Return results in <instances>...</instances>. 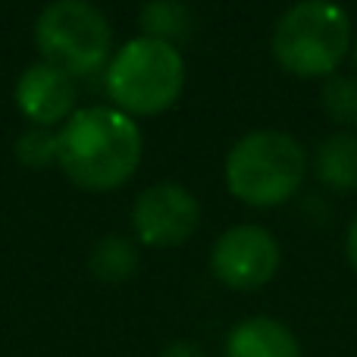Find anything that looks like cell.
Returning a JSON list of instances; mask_svg holds the SVG:
<instances>
[{
  "mask_svg": "<svg viewBox=\"0 0 357 357\" xmlns=\"http://www.w3.org/2000/svg\"><path fill=\"white\" fill-rule=\"evenodd\" d=\"M56 163L85 191L123 188L142 163V129L113 107L75 110L56 132Z\"/></svg>",
  "mask_w": 357,
  "mask_h": 357,
  "instance_id": "1",
  "label": "cell"
},
{
  "mask_svg": "<svg viewBox=\"0 0 357 357\" xmlns=\"http://www.w3.org/2000/svg\"><path fill=\"white\" fill-rule=\"evenodd\" d=\"M270 47L289 75L329 79L351 50V19L333 0H301L279 16Z\"/></svg>",
  "mask_w": 357,
  "mask_h": 357,
  "instance_id": "2",
  "label": "cell"
},
{
  "mask_svg": "<svg viewBox=\"0 0 357 357\" xmlns=\"http://www.w3.org/2000/svg\"><path fill=\"white\" fill-rule=\"evenodd\" d=\"M307 157L289 132L257 129L232 144L226 157V185L248 207H279L298 195Z\"/></svg>",
  "mask_w": 357,
  "mask_h": 357,
  "instance_id": "3",
  "label": "cell"
},
{
  "mask_svg": "<svg viewBox=\"0 0 357 357\" xmlns=\"http://www.w3.org/2000/svg\"><path fill=\"white\" fill-rule=\"evenodd\" d=\"M185 88V60L176 44L132 38L107 63V94L126 116H154L173 107Z\"/></svg>",
  "mask_w": 357,
  "mask_h": 357,
  "instance_id": "4",
  "label": "cell"
},
{
  "mask_svg": "<svg viewBox=\"0 0 357 357\" xmlns=\"http://www.w3.org/2000/svg\"><path fill=\"white\" fill-rule=\"evenodd\" d=\"M35 44L44 63L75 75H91L110 56L113 31L91 0H54L35 22Z\"/></svg>",
  "mask_w": 357,
  "mask_h": 357,
  "instance_id": "5",
  "label": "cell"
},
{
  "mask_svg": "<svg viewBox=\"0 0 357 357\" xmlns=\"http://www.w3.org/2000/svg\"><path fill=\"white\" fill-rule=\"evenodd\" d=\"M282 264V251L273 232L254 222L232 226L216 238L210 251V270L226 289L235 291H254L273 282Z\"/></svg>",
  "mask_w": 357,
  "mask_h": 357,
  "instance_id": "6",
  "label": "cell"
},
{
  "mask_svg": "<svg viewBox=\"0 0 357 357\" xmlns=\"http://www.w3.org/2000/svg\"><path fill=\"white\" fill-rule=\"evenodd\" d=\"M201 204L185 185L160 182L144 188L132 204V229L148 248H178L195 235Z\"/></svg>",
  "mask_w": 357,
  "mask_h": 357,
  "instance_id": "7",
  "label": "cell"
},
{
  "mask_svg": "<svg viewBox=\"0 0 357 357\" xmlns=\"http://www.w3.org/2000/svg\"><path fill=\"white\" fill-rule=\"evenodd\" d=\"M75 79L50 63H35L16 82V107L29 123L50 129L75 113Z\"/></svg>",
  "mask_w": 357,
  "mask_h": 357,
  "instance_id": "8",
  "label": "cell"
},
{
  "mask_svg": "<svg viewBox=\"0 0 357 357\" xmlns=\"http://www.w3.org/2000/svg\"><path fill=\"white\" fill-rule=\"evenodd\" d=\"M226 357H304L301 342L273 317H248L226 335Z\"/></svg>",
  "mask_w": 357,
  "mask_h": 357,
  "instance_id": "9",
  "label": "cell"
},
{
  "mask_svg": "<svg viewBox=\"0 0 357 357\" xmlns=\"http://www.w3.org/2000/svg\"><path fill=\"white\" fill-rule=\"evenodd\" d=\"M314 173L333 191H357V132H335L317 144Z\"/></svg>",
  "mask_w": 357,
  "mask_h": 357,
  "instance_id": "10",
  "label": "cell"
},
{
  "mask_svg": "<svg viewBox=\"0 0 357 357\" xmlns=\"http://www.w3.org/2000/svg\"><path fill=\"white\" fill-rule=\"evenodd\" d=\"M88 270H91V276L98 282L119 285L135 276L138 248L126 235H104V238L94 241L91 254H88Z\"/></svg>",
  "mask_w": 357,
  "mask_h": 357,
  "instance_id": "11",
  "label": "cell"
},
{
  "mask_svg": "<svg viewBox=\"0 0 357 357\" xmlns=\"http://www.w3.org/2000/svg\"><path fill=\"white\" fill-rule=\"evenodd\" d=\"M142 29L144 38H157V41L176 44L188 31V10L182 0H148L142 6Z\"/></svg>",
  "mask_w": 357,
  "mask_h": 357,
  "instance_id": "12",
  "label": "cell"
},
{
  "mask_svg": "<svg viewBox=\"0 0 357 357\" xmlns=\"http://www.w3.org/2000/svg\"><path fill=\"white\" fill-rule=\"evenodd\" d=\"M320 107L329 116V123L342 126L345 132L357 129V79L351 75H329L323 82Z\"/></svg>",
  "mask_w": 357,
  "mask_h": 357,
  "instance_id": "13",
  "label": "cell"
},
{
  "mask_svg": "<svg viewBox=\"0 0 357 357\" xmlns=\"http://www.w3.org/2000/svg\"><path fill=\"white\" fill-rule=\"evenodd\" d=\"M13 154L25 169H47L56 160V132L41 129V126L25 129L13 144Z\"/></svg>",
  "mask_w": 357,
  "mask_h": 357,
  "instance_id": "14",
  "label": "cell"
},
{
  "mask_svg": "<svg viewBox=\"0 0 357 357\" xmlns=\"http://www.w3.org/2000/svg\"><path fill=\"white\" fill-rule=\"evenodd\" d=\"M160 357H207V354H204V348L195 345V342L178 339V342H169V345L160 351Z\"/></svg>",
  "mask_w": 357,
  "mask_h": 357,
  "instance_id": "15",
  "label": "cell"
},
{
  "mask_svg": "<svg viewBox=\"0 0 357 357\" xmlns=\"http://www.w3.org/2000/svg\"><path fill=\"white\" fill-rule=\"evenodd\" d=\"M345 257H348V264H351V270L357 273V216L351 220L348 235H345Z\"/></svg>",
  "mask_w": 357,
  "mask_h": 357,
  "instance_id": "16",
  "label": "cell"
},
{
  "mask_svg": "<svg viewBox=\"0 0 357 357\" xmlns=\"http://www.w3.org/2000/svg\"><path fill=\"white\" fill-rule=\"evenodd\" d=\"M354 66H357V44H354Z\"/></svg>",
  "mask_w": 357,
  "mask_h": 357,
  "instance_id": "17",
  "label": "cell"
}]
</instances>
